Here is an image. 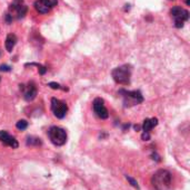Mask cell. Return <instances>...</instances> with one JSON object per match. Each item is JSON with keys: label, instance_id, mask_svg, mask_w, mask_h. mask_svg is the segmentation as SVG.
<instances>
[{"label": "cell", "instance_id": "cell-1", "mask_svg": "<svg viewBox=\"0 0 190 190\" xmlns=\"http://www.w3.org/2000/svg\"><path fill=\"white\" fill-rule=\"evenodd\" d=\"M151 185L155 190H171L172 176L168 170H158L151 178Z\"/></svg>", "mask_w": 190, "mask_h": 190}, {"label": "cell", "instance_id": "cell-2", "mask_svg": "<svg viewBox=\"0 0 190 190\" xmlns=\"http://www.w3.org/2000/svg\"><path fill=\"white\" fill-rule=\"evenodd\" d=\"M111 75L117 84L129 85L130 78H131V68L128 65H122V66L115 68L111 73Z\"/></svg>", "mask_w": 190, "mask_h": 190}, {"label": "cell", "instance_id": "cell-3", "mask_svg": "<svg viewBox=\"0 0 190 190\" xmlns=\"http://www.w3.org/2000/svg\"><path fill=\"white\" fill-rule=\"evenodd\" d=\"M119 94H121L124 97V106H133L143 102V96L140 91H126L120 90Z\"/></svg>", "mask_w": 190, "mask_h": 190}, {"label": "cell", "instance_id": "cell-4", "mask_svg": "<svg viewBox=\"0 0 190 190\" xmlns=\"http://www.w3.org/2000/svg\"><path fill=\"white\" fill-rule=\"evenodd\" d=\"M48 137L50 139L51 143L57 147H61L67 142L66 131L59 126H51L48 131Z\"/></svg>", "mask_w": 190, "mask_h": 190}, {"label": "cell", "instance_id": "cell-5", "mask_svg": "<svg viewBox=\"0 0 190 190\" xmlns=\"http://www.w3.org/2000/svg\"><path fill=\"white\" fill-rule=\"evenodd\" d=\"M171 16L174 18V26L177 28H182L185 22H187L189 19V12L186 9L181 8V7H174L170 10Z\"/></svg>", "mask_w": 190, "mask_h": 190}, {"label": "cell", "instance_id": "cell-6", "mask_svg": "<svg viewBox=\"0 0 190 190\" xmlns=\"http://www.w3.org/2000/svg\"><path fill=\"white\" fill-rule=\"evenodd\" d=\"M51 110L57 119H63L68 112V106L65 102L53 97V99H51Z\"/></svg>", "mask_w": 190, "mask_h": 190}, {"label": "cell", "instance_id": "cell-7", "mask_svg": "<svg viewBox=\"0 0 190 190\" xmlns=\"http://www.w3.org/2000/svg\"><path fill=\"white\" fill-rule=\"evenodd\" d=\"M58 3L57 0H37L34 2V9L39 13H48Z\"/></svg>", "mask_w": 190, "mask_h": 190}, {"label": "cell", "instance_id": "cell-8", "mask_svg": "<svg viewBox=\"0 0 190 190\" xmlns=\"http://www.w3.org/2000/svg\"><path fill=\"white\" fill-rule=\"evenodd\" d=\"M157 125H158V119L157 118L146 119L142 123V135H141V139L143 141H148V140L150 139V131Z\"/></svg>", "mask_w": 190, "mask_h": 190}, {"label": "cell", "instance_id": "cell-9", "mask_svg": "<svg viewBox=\"0 0 190 190\" xmlns=\"http://www.w3.org/2000/svg\"><path fill=\"white\" fill-rule=\"evenodd\" d=\"M93 111H95L96 115H97L98 118H100L101 120H106V119H108L109 116V113H108V110L106 109L105 104H103V100L102 99H96L93 101Z\"/></svg>", "mask_w": 190, "mask_h": 190}, {"label": "cell", "instance_id": "cell-10", "mask_svg": "<svg viewBox=\"0 0 190 190\" xmlns=\"http://www.w3.org/2000/svg\"><path fill=\"white\" fill-rule=\"evenodd\" d=\"M20 90L24 92V97L26 101L30 102L32 100L36 99L37 96V87L34 83H29L28 86L25 85H20Z\"/></svg>", "mask_w": 190, "mask_h": 190}, {"label": "cell", "instance_id": "cell-11", "mask_svg": "<svg viewBox=\"0 0 190 190\" xmlns=\"http://www.w3.org/2000/svg\"><path fill=\"white\" fill-rule=\"evenodd\" d=\"M0 142H2L5 145H8L12 149H17L19 147L18 141L7 131H0Z\"/></svg>", "mask_w": 190, "mask_h": 190}, {"label": "cell", "instance_id": "cell-12", "mask_svg": "<svg viewBox=\"0 0 190 190\" xmlns=\"http://www.w3.org/2000/svg\"><path fill=\"white\" fill-rule=\"evenodd\" d=\"M17 44V37L13 34H9L6 38V49L7 51H12L13 47Z\"/></svg>", "mask_w": 190, "mask_h": 190}, {"label": "cell", "instance_id": "cell-13", "mask_svg": "<svg viewBox=\"0 0 190 190\" xmlns=\"http://www.w3.org/2000/svg\"><path fill=\"white\" fill-rule=\"evenodd\" d=\"M27 11H28V7H27L26 5H22V6L20 7V8H19L18 10H17V12H16L17 18H18V19L24 18L25 15L27 13Z\"/></svg>", "mask_w": 190, "mask_h": 190}, {"label": "cell", "instance_id": "cell-14", "mask_svg": "<svg viewBox=\"0 0 190 190\" xmlns=\"http://www.w3.org/2000/svg\"><path fill=\"white\" fill-rule=\"evenodd\" d=\"M16 128L18 130H20V131H24V130H26L28 128V122L26 120H19L16 124Z\"/></svg>", "mask_w": 190, "mask_h": 190}, {"label": "cell", "instance_id": "cell-15", "mask_svg": "<svg viewBox=\"0 0 190 190\" xmlns=\"http://www.w3.org/2000/svg\"><path fill=\"white\" fill-rule=\"evenodd\" d=\"M27 144L28 145H39L41 144V141H40V139H38V138H28V140H27Z\"/></svg>", "mask_w": 190, "mask_h": 190}, {"label": "cell", "instance_id": "cell-16", "mask_svg": "<svg viewBox=\"0 0 190 190\" xmlns=\"http://www.w3.org/2000/svg\"><path fill=\"white\" fill-rule=\"evenodd\" d=\"M48 86H49V87H51V89H53V90H63V91H68V89H67V87H61L60 84L55 83V82H50V83L48 84Z\"/></svg>", "mask_w": 190, "mask_h": 190}, {"label": "cell", "instance_id": "cell-17", "mask_svg": "<svg viewBox=\"0 0 190 190\" xmlns=\"http://www.w3.org/2000/svg\"><path fill=\"white\" fill-rule=\"evenodd\" d=\"M126 179L130 182V185H131L133 188H136V189H139V186H138V182L136 181V180L133 179V178H131V177H130V176H126Z\"/></svg>", "mask_w": 190, "mask_h": 190}, {"label": "cell", "instance_id": "cell-18", "mask_svg": "<svg viewBox=\"0 0 190 190\" xmlns=\"http://www.w3.org/2000/svg\"><path fill=\"white\" fill-rule=\"evenodd\" d=\"M0 71H1V72H10L11 67L8 66V65H1V66H0Z\"/></svg>", "mask_w": 190, "mask_h": 190}, {"label": "cell", "instance_id": "cell-19", "mask_svg": "<svg viewBox=\"0 0 190 190\" xmlns=\"http://www.w3.org/2000/svg\"><path fill=\"white\" fill-rule=\"evenodd\" d=\"M5 18H6V22H8V24H10V22H12V16H11L10 13H7Z\"/></svg>", "mask_w": 190, "mask_h": 190}, {"label": "cell", "instance_id": "cell-20", "mask_svg": "<svg viewBox=\"0 0 190 190\" xmlns=\"http://www.w3.org/2000/svg\"><path fill=\"white\" fill-rule=\"evenodd\" d=\"M186 3H187V5L189 6V5H190V0H186Z\"/></svg>", "mask_w": 190, "mask_h": 190}]
</instances>
